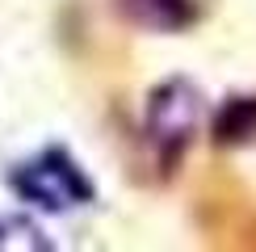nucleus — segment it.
<instances>
[{"mask_svg":"<svg viewBox=\"0 0 256 252\" xmlns=\"http://www.w3.org/2000/svg\"><path fill=\"white\" fill-rule=\"evenodd\" d=\"M198 122V92L189 88L185 80H168L164 88L152 92V105H147V126H152V139L160 143V152L168 160H176L180 147L189 143Z\"/></svg>","mask_w":256,"mask_h":252,"instance_id":"f257e3e1","label":"nucleus"},{"mask_svg":"<svg viewBox=\"0 0 256 252\" xmlns=\"http://www.w3.org/2000/svg\"><path fill=\"white\" fill-rule=\"evenodd\" d=\"M122 13L147 30H180L194 21L189 0H122Z\"/></svg>","mask_w":256,"mask_h":252,"instance_id":"f03ea898","label":"nucleus"},{"mask_svg":"<svg viewBox=\"0 0 256 252\" xmlns=\"http://www.w3.org/2000/svg\"><path fill=\"white\" fill-rule=\"evenodd\" d=\"M256 134V97H236L218 110L214 139L218 143H248Z\"/></svg>","mask_w":256,"mask_h":252,"instance_id":"7ed1b4c3","label":"nucleus"}]
</instances>
